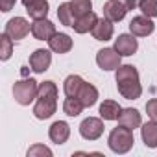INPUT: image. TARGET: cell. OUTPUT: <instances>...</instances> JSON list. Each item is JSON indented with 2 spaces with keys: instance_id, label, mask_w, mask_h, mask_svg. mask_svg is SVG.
Wrapping results in <instances>:
<instances>
[{
  "instance_id": "obj_19",
  "label": "cell",
  "mask_w": 157,
  "mask_h": 157,
  "mask_svg": "<svg viewBox=\"0 0 157 157\" xmlns=\"http://www.w3.org/2000/svg\"><path fill=\"white\" fill-rule=\"evenodd\" d=\"M96 22H98L96 13H94V11H89L87 15H83V17L78 19L72 28H74L76 33H87V32H93V28H94Z\"/></svg>"
},
{
  "instance_id": "obj_5",
  "label": "cell",
  "mask_w": 157,
  "mask_h": 157,
  "mask_svg": "<svg viewBox=\"0 0 157 157\" xmlns=\"http://www.w3.org/2000/svg\"><path fill=\"white\" fill-rule=\"evenodd\" d=\"M80 135L85 140H98L104 135V122L102 118L96 117H89L80 124Z\"/></svg>"
},
{
  "instance_id": "obj_21",
  "label": "cell",
  "mask_w": 157,
  "mask_h": 157,
  "mask_svg": "<svg viewBox=\"0 0 157 157\" xmlns=\"http://www.w3.org/2000/svg\"><path fill=\"white\" fill-rule=\"evenodd\" d=\"M120 111H122V107L115 100H104L100 104V117L104 120H117L118 115H120Z\"/></svg>"
},
{
  "instance_id": "obj_15",
  "label": "cell",
  "mask_w": 157,
  "mask_h": 157,
  "mask_svg": "<svg viewBox=\"0 0 157 157\" xmlns=\"http://www.w3.org/2000/svg\"><path fill=\"white\" fill-rule=\"evenodd\" d=\"M48 46H50V50L52 52H56V54H67V52H70V48H72V39H70V35H67V33H54L52 35V39H48Z\"/></svg>"
},
{
  "instance_id": "obj_3",
  "label": "cell",
  "mask_w": 157,
  "mask_h": 157,
  "mask_svg": "<svg viewBox=\"0 0 157 157\" xmlns=\"http://www.w3.org/2000/svg\"><path fill=\"white\" fill-rule=\"evenodd\" d=\"M133 142H135L133 129L124 128V126H120V124H118V128L111 129L109 139H107V144H109V148H111L115 153H128V151L133 148Z\"/></svg>"
},
{
  "instance_id": "obj_20",
  "label": "cell",
  "mask_w": 157,
  "mask_h": 157,
  "mask_svg": "<svg viewBox=\"0 0 157 157\" xmlns=\"http://www.w3.org/2000/svg\"><path fill=\"white\" fill-rule=\"evenodd\" d=\"M85 82L82 80V76H78V74H70L65 78V82H63V91L67 96H72V98H78V93H80L82 85Z\"/></svg>"
},
{
  "instance_id": "obj_17",
  "label": "cell",
  "mask_w": 157,
  "mask_h": 157,
  "mask_svg": "<svg viewBox=\"0 0 157 157\" xmlns=\"http://www.w3.org/2000/svg\"><path fill=\"white\" fill-rule=\"evenodd\" d=\"M140 137L148 148H157V120H150V122L142 124Z\"/></svg>"
},
{
  "instance_id": "obj_29",
  "label": "cell",
  "mask_w": 157,
  "mask_h": 157,
  "mask_svg": "<svg viewBox=\"0 0 157 157\" xmlns=\"http://www.w3.org/2000/svg\"><path fill=\"white\" fill-rule=\"evenodd\" d=\"M146 113H148V117H150L151 120H157V98L148 100V104H146Z\"/></svg>"
},
{
  "instance_id": "obj_10",
  "label": "cell",
  "mask_w": 157,
  "mask_h": 157,
  "mask_svg": "<svg viewBox=\"0 0 157 157\" xmlns=\"http://www.w3.org/2000/svg\"><path fill=\"white\" fill-rule=\"evenodd\" d=\"M50 63H52V54L44 48H39L30 56V67L35 74H41V72L48 70Z\"/></svg>"
},
{
  "instance_id": "obj_12",
  "label": "cell",
  "mask_w": 157,
  "mask_h": 157,
  "mask_svg": "<svg viewBox=\"0 0 157 157\" xmlns=\"http://www.w3.org/2000/svg\"><path fill=\"white\" fill-rule=\"evenodd\" d=\"M128 11L129 10L124 4H120L118 0H107V2L104 4V17L109 19L111 22H120L126 17Z\"/></svg>"
},
{
  "instance_id": "obj_7",
  "label": "cell",
  "mask_w": 157,
  "mask_h": 157,
  "mask_svg": "<svg viewBox=\"0 0 157 157\" xmlns=\"http://www.w3.org/2000/svg\"><path fill=\"white\" fill-rule=\"evenodd\" d=\"M122 56L115 48H102L96 54V63L102 70H117L120 67Z\"/></svg>"
},
{
  "instance_id": "obj_30",
  "label": "cell",
  "mask_w": 157,
  "mask_h": 157,
  "mask_svg": "<svg viewBox=\"0 0 157 157\" xmlns=\"http://www.w3.org/2000/svg\"><path fill=\"white\" fill-rule=\"evenodd\" d=\"M15 2H17V0H0V10H2L4 13H8V11H11Z\"/></svg>"
},
{
  "instance_id": "obj_22",
  "label": "cell",
  "mask_w": 157,
  "mask_h": 157,
  "mask_svg": "<svg viewBox=\"0 0 157 157\" xmlns=\"http://www.w3.org/2000/svg\"><path fill=\"white\" fill-rule=\"evenodd\" d=\"M48 0H35V2H32L28 8H26V11H28V15L33 19V21H39V19H46V15H48Z\"/></svg>"
},
{
  "instance_id": "obj_31",
  "label": "cell",
  "mask_w": 157,
  "mask_h": 157,
  "mask_svg": "<svg viewBox=\"0 0 157 157\" xmlns=\"http://www.w3.org/2000/svg\"><path fill=\"white\" fill-rule=\"evenodd\" d=\"M118 2L124 4L128 10H135V8H137V6H135V0H118Z\"/></svg>"
},
{
  "instance_id": "obj_14",
  "label": "cell",
  "mask_w": 157,
  "mask_h": 157,
  "mask_svg": "<svg viewBox=\"0 0 157 157\" xmlns=\"http://www.w3.org/2000/svg\"><path fill=\"white\" fill-rule=\"evenodd\" d=\"M93 37L96 39V41H109L111 37H113V33H115V26H113V22L109 21V19H98V22L94 24V28H93Z\"/></svg>"
},
{
  "instance_id": "obj_8",
  "label": "cell",
  "mask_w": 157,
  "mask_h": 157,
  "mask_svg": "<svg viewBox=\"0 0 157 157\" xmlns=\"http://www.w3.org/2000/svg\"><path fill=\"white\" fill-rule=\"evenodd\" d=\"M155 30V24L150 17L146 15H139V17H133V21L129 22V32L135 35V37H148L151 35Z\"/></svg>"
},
{
  "instance_id": "obj_4",
  "label": "cell",
  "mask_w": 157,
  "mask_h": 157,
  "mask_svg": "<svg viewBox=\"0 0 157 157\" xmlns=\"http://www.w3.org/2000/svg\"><path fill=\"white\" fill-rule=\"evenodd\" d=\"M39 94V83L35 80H21L13 85V98L21 105H30Z\"/></svg>"
},
{
  "instance_id": "obj_28",
  "label": "cell",
  "mask_w": 157,
  "mask_h": 157,
  "mask_svg": "<svg viewBox=\"0 0 157 157\" xmlns=\"http://www.w3.org/2000/svg\"><path fill=\"white\" fill-rule=\"evenodd\" d=\"M37 155H52V150L46 148L44 144H33L30 150H28V157H37Z\"/></svg>"
},
{
  "instance_id": "obj_13",
  "label": "cell",
  "mask_w": 157,
  "mask_h": 157,
  "mask_svg": "<svg viewBox=\"0 0 157 157\" xmlns=\"http://www.w3.org/2000/svg\"><path fill=\"white\" fill-rule=\"evenodd\" d=\"M48 137H50V140L56 142V144H65V142L68 140V137H70V126H68L65 120H57V122H54V124L50 126Z\"/></svg>"
},
{
  "instance_id": "obj_18",
  "label": "cell",
  "mask_w": 157,
  "mask_h": 157,
  "mask_svg": "<svg viewBox=\"0 0 157 157\" xmlns=\"http://www.w3.org/2000/svg\"><path fill=\"white\" fill-rule=\"evenodd\" d=\"M78 98L82 100V104L85 107H93L98 102V89L93 83H83L82 89H80V93H78Z\"/></svg>"
},
{
  "instance_id": "obj_23",
  "label": "cell",
  "mask_w": 157,
  "mask_h": 157,
  "mask_svg": "<svg viewBox=\"0 0 157 157\" xmlns=\"http://www.w3.org/2000/svg\"><path fill=\"white\" fill-rule=\"evenodd\" d=\"M57 19H59V22L63 24V26H74V22H76V17H74V13H72V8H70V2H63V4H59V8H57Z\"/></svg>"
},
{
  "instance_id": "obj_25",
  "label": "cell",
  "mask_w": 157,
  "mask_h": 157,
  "mask_svg": "<svg viewBox=\"0 0 157 157\" xmlns=\"http://www.w3.org/2000/svg\"><path fill=\"white\" fill-rule=\"evenodd\" d=\"M70 8H72V13L76 17V21L87 15L91 10H93V2L91 0H70Z\"/></svg>"
},
{
  "instance_id": "obj_2",
  "label": "cell",
  "mask_w": 157,
  "mask_h": 157,
  "mask_svg": "<svg viewBox=\"0 0 157 157\" xmlns=\"http://www.w3.org/2000/svg\"><path fill=\"white\" fill-rule=\"evenodd\" d=\"M56 111H57V85L54 82L39 83V94H37V102L33 105L35 118L46 120Z\"/></svg>"
},
{
  "instance_id": "obj_33",
  "label": "cell",
  "mask_w": 157,
  "mask_h": 157,
  "mask_svg": "<svg viewBox=\"0 0 157 157\" xmlns=\"http://www.w3.org/2000/svg\"><path fill=\"white\" fill-rule=\"evenodd\" d=\"M140 2H142V0H135V6H139V4H140Z\"/></svg>"
},
{
  "instance_id": "obj_16",
  "label": "cell",
  "mask_w": 157,
  "mask_h": 157,
  "mask_svg": "<svg viewBox=\"0 0 157 157\" xmlns=\"http://www.w3.org/2000/svg\"><path fill=\"white\" fill-rule=\"evenodd\" d=\"M117 120H118L120 126L129 128V129H135V128H139V126L142 124L140 113H139L137 109H133V107H126V109H122Z\"/></svg>"
},
{
  "instance_id": "obj_11",
  "label": "cell",
  "mask_w": 157,
  "mask_h": 157,
  "mask_svg": "<svg viewBox=\"0 0 157 157\" xmlns=\"http://www.w3.org/2000/svg\"><path fill=\"white\" fill-rule=\"evenodd\" d=\"M139 48V43L135 39V35L131 33H122L115 39V50L120 54V56H133Z\"/></svg>"
},
{
  "instance_id": "obj_24",
  "label": "cell",
  "mask_w": 157,
  "mask_h": 157,
  "mask_svg": "<svg viewBox=\"0 0 157 157\" xmlns=\"http://www.w3.org/2000/svg\"><path fill=\"white\" fill-rule=\"evenodd\" d=\"M83 104H82V100L80 98H72V96H67V100L63 102V111H65V115H68V117H78L82 111H83Z\"/></svg>"
},
{
  "instance_id": "obj_32",
  "label": "cell",
  "mask_w": 157,
  "mask_h": 157,
  "mask_svg": "<svg viewBox=\"0 0 157 157\" xmlns=\"http://www.w3.org/2000/svg\"><path fill=\"white\" fill-rule=\"evenodd\" d=\"M32 2H35V0H22V4H24V8H28Z\"/></svg>"
},
{
  "instance_id": "obj_26",
  "label": "cell",
  "mask_w": 157,
  "mask_h": 157,
  "mask_svg": "<svg viewBox=\"0 0 157 157\" xmlns=\"http://www.w3.org/2000/svg\"><path fill=\"white\" fill-rule=\"evenodd\" d=\"M11 54H13V39L8 33H2L0 35V59L8 61Z\"/></svg>"
},
{
  "instance_id": "obj_6",
  "label": "cell",
  "mask_w": 157,
  "mask_h": 157,
  "mask_svg": "<svg viewBox=\"0 0 157 157\" xmlns=\"http://www.w3.org/2000/svg\"><path fill=\"white\" fill-rule=\"evenodd\" d=\"M30 32H32V24H30L24 17H15V19L8 21V24H6V28H4V33H8L13 41L24 39Z\"/></svg>"
},
{
  "instance_id": "obj_1",
  "label": "cell",
  "mask_w": 157,
  "mask_h": 157,
  "mask_svg": "<svg viewBox=\"0 0 157 157\" xmlns=\"http://www.w3.org/2000/svg\"><path fill=\"white\" fill-rule=\"evenodd\" d=\"M117 89L126 100H137L142 94V85H140V78L139 70L133 65H120L117 68Z\"/></svg>"
},
{
  "instance_id": "obj_9",
  "label": "cell",
  "mask_w": 157,
  "mask_h": 157,
  "mask_svg": "<svg viewBox=\"0 0 157 157\" xmlns=\"http://www.w3.org/2000/svg\"><path fill=\"white\" fill-rule=\"evenodd\" d=\"M56 33V24L50 22L48 19H39L32 22V35L37 41H48Z\"/></svg>"
},
{
  "instance_id": "obj_27",
  "label": "cell",
  "mask_w": 157,
  "mask_h": 157,
  "mask_svg": "<svg viewBox=\"0 0 157 157\" xmlns=\"http://www.w3.org/2000/svg\"><path fill=\"white\" fill-rule=\"evenodd\" d=\"M139 8H140L142 15H146L150 19L157 17V0H142V2L139 4Z\"/></svg>"
}]
</instances>
